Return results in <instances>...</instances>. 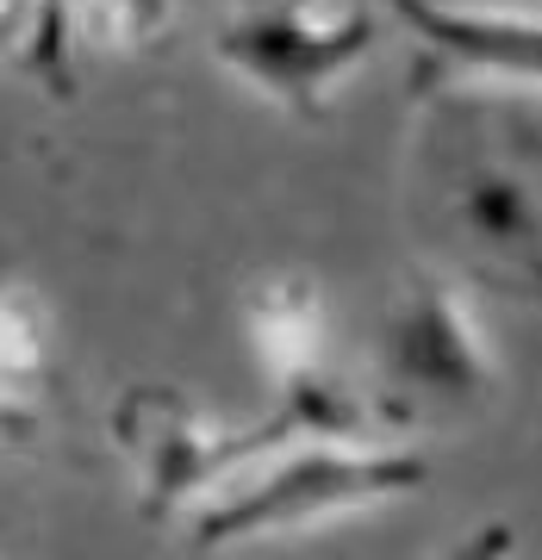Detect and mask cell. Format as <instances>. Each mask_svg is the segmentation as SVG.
I'll return each instance as SVG.
<instances>
[{"instance_id":"cell-1","label":"cell","mask_w":542,"mask_h":560,"mask_svg":"<svg viewBox=\"0 0 542 560\" xmlns=\"http://www.w3.org/2000/svg\"><path fill=\"white\" fill-rule=\"evenodd\" d=\"M430 480V460L400 436H324L287 430L243 460L194 504V548H238L268 536H305L319 523L356 517L374 504L412 499Z\"/></svg>"},{"instance_id":"cell-2","label":"cell","mask_w":542,"mask_h":560,"mask_svg":"<svg viewBox=\"0 0 542 560\" xmlns=\"http://www.w3.org/2000/svg\"><path fill=\"white\" fill-rule=\"evenodd\" d=\"M374 381H381L374 411L387 423H400V430L418 411H474V405L499 393L505 361L455 268L418 261V268L400 275V287L387 293V312H381Z\"/></svg>"},{"instance_id":"cell-3","label":"cell","mask_w":542,"mask_h":560,"mask_svg":"<svg viewBox=\"0 0 542 560\" xmlns=\"http://www.w3.org/2000/svg\"><path fill=\"white\" fill-rule=\"evenodd\" d=\"M374 44L381 13L368 0H231L212 25V62L293 119H324Z\"/></svg>"},{"instance_id":"cell-4","label":"cell","mask_w":542,"mask_h":560,"mask_svg":"<svg viewBox=\"0 0 542 560\" xmlns=\"http://www.w3.org/2000/svg\"><path fill=\"white\" fill-rule=\"evenodd\" d=\"M106 430H113V448L131 460L143 517H169V511L200 504L212 486L231 480L256 448L287 436L293 423L287 411H268L262 423H224L181 386H131L113 405Z\"/></svg>"},{"instance_id":"cell-5","label":"cell","mask_w":542,"mask_h":560,"mask_svg":"<svg viewBox=\"0 0 542 560\" xmlns=\"http://www.w3.org/2000/svg\"><path fill=\"white\" fill-rule=\"evenodd\" d=\"M387 20L405 25L442 75L468 101H537L542 25L530 7H442V0H381Z\"/></svg>"},{"instance_id":"cell-6","label":"cell","mask_w":542,"mask_h":560,"mask_svg":"<svg viewBox=\"0 0 542 560\" xmlns=\"http://www.w3.org/2000/svg\"><path fill=\"white\" fill-rule=\"evenodd\" d=\"M442 219L449 231L468 243V261L486 268V275H523L537 268V168L511 150H486V143H468V150H449L442 162Z\"/></svg>"},{"instance_id":"cell-7","label":"cell","mask_w":542,"mask_h":560,"mask_svg":"<svg viewBox=\"0 0 542 560\" xmlns=\"http://www.w3.org/2000/svg\"><path fill=\"white\" fill-rule=\"evenodd\" d=\"M243 330H250L256 368L268 374L275 399H287L293 386L324 374V293H319V280L300 275V268L250 280Z\"/></svg>"},{"instance_id":"cell-8","label":"cell","mask_w":542,"mask_h":560,"mask_svg":"<svg viewBox=\"0 0 542 560\" xmlns=\"http://www.w3.org/2000/svg\"><path fill=\"white\" fill-rule=\"evenodd\" d=\"M50 381V312L25 280H0V436L32 430Z\"/></svg>"},{"instance_id":"cell-9","label":"cell","mask_w":542,"mask_h":560,"mask_svg":"<svg viewBox=\"0 0 542 560\" xmlns=\"http://www.w3.org/2000/svg\"><path fill=\"white\" fill-rule=\"evenodd\" d=\"M0 62L69 94V0H0Z\"/></svg>"},{"instance_id":"cell-10","label":"cell","mask_w":542,"mask_h":560,"mask_svg":"<svg viewBox=\"0 0 542 560\" xmlns=\"http://www.w3.org/2000/svg\"><path fill=\"white\" fill-rule=\"evenodd\" d=\"M175 7L181 0H69V38L101 57H138L169 38Z\"/></svg>"}]
</instances>
